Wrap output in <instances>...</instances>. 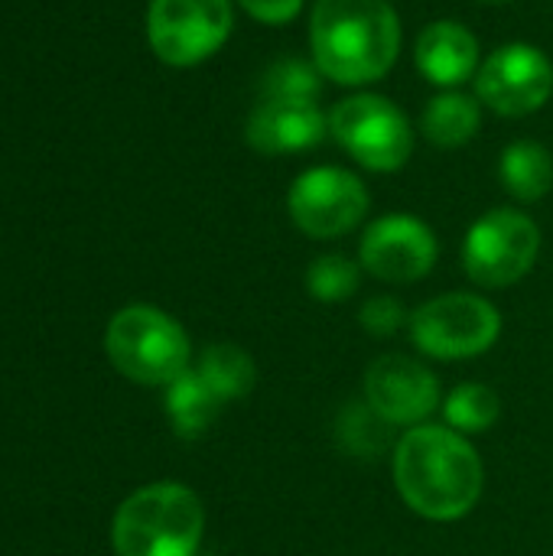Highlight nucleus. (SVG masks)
<instances>
[{
    "instance_id": "5701e85b",
    "label": "nucleus",
    "mask_w": 553,
    "mask_h": 556,
    "mask_svg": "<svg viewBox=\"0 0 553 556\" xmlns=\"http://www.w3.org/2000/svg\"><path fill=\"white\" fill-rule=\"evenodd\" d=\"M359 323H362V329H365L368 336L388 339V336L401 332V329L411 323V313L404 309L401 300H394V296H388V293H378V296H372V300L362 303Z\"/></svg>"
},
{
    "instance_id": "2eb2a0df",
    "label": "nucleus",
    "mask_w": 553,
    "mask_h": 556,
    "mask_svg": "<svg viewBox=\"0 0 553 556\" xmlns=\"http://www.w3.org/2000/svg\"><path fill=\"white\" fill-rule=\"evenodd\" d=\"M482 127V104L479 98H469L463 91H440L427 101L420 130L424 137L440 150H460L466 147Z\"/></svg>"
},
{
    "instance_id": "dca6fc26",
    "label": "nucleus",
    "mask_w": 553,
    "mask_h": 556,
    "mask_svg": "<svg viewBox=\"0 0 553 556\" xmlns=\"http://www.w3.org/2000/svg\"><path fill=\"white\" fill-rule=\"evenodd\" d=\"M196 371L222 404L244 401L257 388V365L235 342H215V345L202 349Z\"/></svg>"
},
{
    "instance_id": "7ed1b4c3",
    "label": "nucleus",
    "mask_w": 553,
    "mask_h": 556,
    "mask_svg": "<svg viewBox=\"0 0 553 556\" xmlns=\"http://www.w3.org/2000/svg\"><path fill=\"white\" fill-rule=\"evenodd\" d=\"M202 534V498L179 482L137 489L124 498L111 525V544L117 556H196Z\"/></svg>"
},
{
    "instance_id": "f3484780",
    "label": "nucleus",
    "mask_w": 553,
    "mask_h": 556,
    "mask_svg": "<svg viewBox=\"0 0 553 556\" xmlns=\"http://www.w3.org/2000/svg\"><path fill=\"white\" fill-rule=\"evenodd\" d=\"M502 186L518 202H541L553 189V156L538 140H515L499 160Z\"/></svg>"
},
{
    "instance_id": "f8f14e48",
    "label": "nucleus",
    "mask_w": 553,
    "mask_h": 556,
    "mask_svg": "<svg viewBox=\"0 0 553 556\" xmlns=\"http://www.w3.org/2000/svg\"><path fill=\"white\" fill-rule=\"evenodd\" d=\"M440 257L433 228L407 212L375 218L359 241V264L368 277L385 283H417Z\"/></svg>"
},
{
    "instance_id": "1a4fd4ad",
    "label": "nucleus",
    "mask_w": 553,
    "mask_h": 556,
    "mask_svg": "<svg viewBox=\"0 0 553 556\" xmlns=\"http://www.w3.org/2000/svg\"><path fill=\"white\" fill-rule=\"evenodd\" d=\"M368 205V186L359 173L342 166H310L287 192L290 222L313 241H332L355 231L365 222Z\"/></svg>"
},
{
    "instance_id": "6ab92c4d",
    "label": "nucleus",
    "mask_w": 553,
    "mask_h": 556,
    "mask_svg": "<svg viewBox=\"0 0 553 556\" xmlns=\"http://www.w3.org/2000/svg\"><path fill=\"white\" fill-rule=\"evenodd\" d=\"M443 424L453 427L463 437H479L489 433L499 417H502V401L489 384L479 381H463L443 397Z\"/></svg>"
},
{
    "instance_id": "6e6552de",
    "label": "nucleus",
    "mask_w": 553,
    "mask_h": 556,
    "mask_svg": "<svg viewBox=\"0 0 553 556\" xmlns=\"http://www.w3.org/2000/svg\"><path fill=\"white\" fill-rule=\"evenodd\" d=\"M235 29L231 0H150L147 42L173 68L212 59Z\"/></svg>"
},
{
    "instance_id": "423d86ee",
    "label": "nucleus",
    "mask_w": 553,
    "mask_h": 556,
    "mask_svg": "<svg viewBox=\"0 0 553 556\" xmlns=\"http://www.w3.org/2000/svg\"><path fill=\"white\" fill-rule=\"evenodd\" d=\"M329 137L368 173H398L414 153L407 114L385 94H349L329 111Z\"/></svg>"
},
{
    "instance_id": "f03ea898",
    "label": "nucleus",
    "mask_w": 553,
    "mask_h": 556,
    "mask_svg": "<svg viewBox=\"0 0 553 556\" xmlns=\"http://www.w3.org/2000/svg\"><path fill=\"white\" fill-rule=\"evenodd\" d=\"M310 49L323 78L336 85L381 81L401 55V16L388 0H316Z\"/></svg>"
},
{
    "instance_id": "0eeeda50",
    "label": "nucleus",
    "mask_w": 553,
    "mask_h": 556,
    "mask_svg": "<svg viewBox=\"0 0 553 556\" xmlns=\"http://www.w3.org/2000/svg\"><path fill=\"white\" fill-rule=\"evenodd\" d=\"M541 254V228L521 208L479 215L463 238V270L482 290H505L525 280Z\"/></svg>"
},
{
    "instance_id": "20e7f679",
    "label": "nucleus",
    "mask_w": 553,
    "mask_h": 556,
    "mask_svg": "<svg viewBox=\"0 0 553 556\" xmlns=\"http://www.w3.org/2000/svg\"><path fill=\"white\" fill-rule=\"evenodd\" d=\"M111 365L147 388H169L179 375L189 371L192 345L186 329L156 306H127L121 309L104 336Z\"/></svg>"
},
{
    "instance_id": "ddd939ff",
    "label": "nucleus",
    "mask_w": 553,
    "mask_h": 556,
    "mask_svg": "<svg viewBox=\"0 0 553 556\" xmlns=\"http://www.w3.org/2000/svg\"><path fill=\"white\" fill-rule=\"evenodd\" d=\"M329 137V114L319 101L261 98L244 124V140L261 156H290L319 147Z\"/></svg>"
},
{
    "instance_id": "9b49d317",
    "label": "nucleus",
    "mask_w": 553,
    "mask_h": 556,
    "mask_svg": "<svg viewBox=\"0 0 553 556\" xmlns=\"http://www.w3.org/2000/svg\"><path fill=\"white\" fill-rule=\"evenodd\" d=\"M553 94V62L531 42L499 46L476 72V98L502 117L541 111Z\"/></svg>"
},
{
    "instance_id": "4be33fe9",
    "label": "nucleus",
    "mask_w": 553,
    "mask_h": 556,
    "mask_svg": "<svg viewBox=\"0 0 553 556\" xmlns=\"http://www.w3.org/2000/svg\"><path fill=\"white\" fill-rule=\"evenodd\" d=\"M339 446L349 456H378L388 446H394V427L385 424L365 401H352L342 414H339V427H336Z\"/></svg>"
},
{
    "instance_id": "b1692460",
    "label": "nucleus",
    "mask_w": 553,
    "mask_h": 556,
    "mask_svg": "<svg viewBox=\"0 0 553 556\" xmlns=\"http://www.w3.org/2000/svg\"><path fill=\"white\" fill-rule=\"evenodd\" d=\"M238 7L257 20V23H267V26H284L290 20L300 16L303 10V0H238Z\"/></svg>"
},
{
    "instance_id": "f257e3e1",
    "label": "nucleus",
    "mask_w": 553,
    "mask_h": 556,
    "mask_svg": "<svg viewBox=\"0 0 553 556\" xmlns=\"http://www.w3.org/2000/svg\"><path fill=\"white\" fill-rule=\"evenodd\" d=\"M401 502L424 521L453 525L476 511L486 492V466L469 437L447 424L404 430L391 456Z\"/></svg>"
},
{
    "instance_id": "a211bd4d",
    "label": "nucleus",
    "mask_w": 553,
    "mask_h": 556,
    "mask_svg": "<svg viewBox=\"0 0 553 556\" xmlns=\"http://www.w3.org/2000/svg\"><path fill=\"white\" fill-rule=\"evenodd\" d=\"M222 407H225V404L209 391V384L199 378L196 368H189L186 375H179V378L166 388V417H169L173 430H176L183 440L202 437V433L215 424V417H218Z\"/></svg>"
},
{
    "instance_id": "aec40b11",
    "label": "nucleus",
    "mask_w": 553,
    "mask_h": 556,
    "mask_svg": "<svg viewBox=\"0 0 553 556\" xmlns=\"http://www.w3.org/2000/svg\"><path fill=\"white\" fill-rule=\"evenodd\" d=\"M257 91L267 101H316L323 94V72L316 62L287 55L264 68Z\"/></svg>"
},
{
    "instance_id": "9d476101",
    "label": "nucleus",
    "mask_w": 553,
    "mask_h": 556,
    "mask_svg": "<svg viewBox=\"0 0 553 556\" xmlns=\"http://www.w3.org/2000/svg\"><path fill=\"white\" fill-rule=\"evenodd\" d=\"M362 401L394 430H414L430 424V417L443 407V388L430 365L391 352L368 365Z\"/></svg>"
},
{
    "instance_id": "4468645a",
    "label": "nucleus",
    "mask_w": 553,
    "mask_h": 556,
    "mask_svg": "<svg viewBox=\"0 0 553 556\" xmlns=\"http://www.w3.org/2000/svg\"><path fill=\"white\" fill-rule=\"evenodd\" d=\"M414 62L430 85L453 91L466 85L469 78H476L479 39L473 36V29H466L456 20H437L417 36Z\"/></svg>"
},
{
    "instance_id": "393cba45",
    "label": "nucleus",
    "mask_w": 553,
    "mask_h": 556,
    "mask_svg": "<svg viewBox=\"0 0 553 556\" xmlns=\"http://www.w3.org/2000/svg\"><path fill=\"white\" fill-rule=\"evenodd\" d=\"M476 3H486V7H505V3H512V0H476Z\"/></svg>"
},
{
    "instance_id": "39448f33",
    "label": "nucleus",
    "mask_w": 553,
    "mask_h": 556,
    "mask_svg": "<svg viewBox=\"0 0 553 556\" xmlns=\"http://www.w3.org/2000/svg\"><path fill=\"white\" fill-rule=\"evenodd\" d=\"M407 336L427 358L469 362L495 349L502 336V313L489 296L469 290L440 293L411 313Z\"/></svg>"
},
{
    "instance_id": "412c9836",
    "label": "nucleus",
    "mask_w": 553,
    "mask_h": 556,
    "mask_svg": "<svg viewBox=\"0 0 553 556\" xmlns=\"http://www.w3.org/2000/svg\"><path fill=\"white\" fill-rule=\"evenodd\" d=\"M362 274H365V270H362L359 261H352V257L332 251V254H319L316 261H310L303 283H306V293H310L316 303L332 306V303H345V300H352V296L359 293Z\"/></svg>"
}]
</instances>
